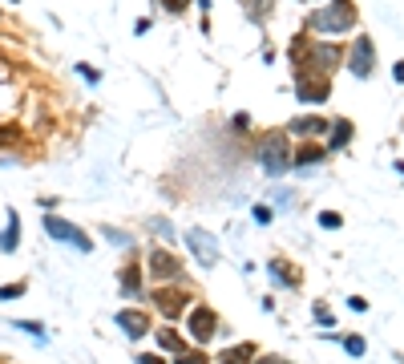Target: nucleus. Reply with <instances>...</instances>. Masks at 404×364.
<instances>
[{"mask_svg":"<svg viewBox=\"0 0 404 364\" xmlns=\"http://www.w3.org/2000/svg\"><path fill=\"white\" fill-rule=\"evenodd\" d=\"M308 24L315 28V33H348V28L356 24V12H352V4H348V0H335L332 8L311 12Z\"/></svg>","mask_w":404,"mask_h":364,"instance_id":"f257e3e1","label":"nucleus"},{"mask_svg":"<svg viewBox=\"0 0 404 364\" xmlns=\"http://www.w3.org/2000/svg\"><path fill=\"white\" fill-rule=\"evenodd\" d=\"M259 158H263V166H267V174H287V166H291V154H287V142L279 138V134L263 138V146H259Z\"/></svg>","mask_w":404,"mask_h":364,"instance_id":"f03ea898","label":"nucleus"},{"mask_svg":"<svg viewBox=\"0 0 404 364\" xmlns=\"http://www.w3.org/2000/svg\"><path fill=\"white\" fill-rule=\"evenodd\" d=\"M45 231L53 235V239L61 243H73V247H81V251H89V239H85V231L81 227H73V223H65V218L57 215H45Z\"/></svg>","mask_w":404,"mask_h":364,"instance_id":"7ed1b4c3","label":"nucleus"},{"mask_svg":"<svg viewBox=\"0 0 404 364\" xmlns=\"http://www.w3.org/2000/svg\"><path fill=\"white\" fill-rule=\"evenodd\" d=\"M372 65H376V49H372V41H368V37H360L356 45H352L348 69L356 73V77H368V73H372Z\"/></svg>","mask_w":404,"mask_h":364,"instance_id":"20e7f679","label":"nucleus"},{"mask_svg":"<svg viewBox=\"0 0 404 364\" xmlns=\"http://www.w3.org/2000/svg\"><path fill=\"white\" fill-rule=\"evenodd\" d=\"M150 271H154L158 279H174V275H182V259L170 255V251H162V247H154V251H150Z\"/></svg>","mask_w":404,"mask_h":364,"instance_id":"39448f33","label":"nucleus"},{"mask_svg":"<svg viewBox=\"0 0 404 364\" xmlns=\"http://www.w3.org/2000/svg\"><path fill=\"white\" fill-rule=\"evenodd\" d=\"M186 243H191V251L198 255V263H202V267H214V263H218V243H214L207 231H191V235H186Z\"/></svg>","mask_w":404,"mask_h":364,"instance_id":"423d86ee","label":"nucleus"},{"mask_svg":"<svg viewBox=\"0 0 404 364\" xmlns=\"http://www.w3.org/2000/svg\"><path fill=\"white\" fill-rule=\"evenodd\" d=\"M295 94H299V101H324V97L332 94V85H328L319 73H311V77L304 73V77H299V85H295Z\"/></svg>","mask_w":404,"mask_h":364,"instance_id":"0eeeda50","label":"nucleus"},{"mask_svg":"<svg viewBox=\"0 0 404 364\" xmlns=\"http://www.w3.org/2000/svg\"><path fill=\"white\" fill-rule=\"evenodd\" d=\"M214 328H218V320H214L211 308H194L191 312V336L198 340V344H207V340L214 336Z\"/></svg>","mask_w":404,"mask_h":364,"instance_id":"6e6552de","label":"nucleus"},{"mask_svg":"<svg viewBox=\"0 0 404 364\" xmlns=\"http://www.w3.org/2000/svg\"><path fill=\"white\" fill-rule=\"evenodd\" d=\"M114 320H118V328H125L134 340L150 332V315H146V312H118Z\"/></svg>","mask_w":404,"mask_h":364,"instance_id":"1a4fd4ad","label":"nucleus"},{"mask_svg":"<svg viewBox=\"0 0 404 364\" xmlns=\"http://www.w3.org/2000/svg\"><path fill=\"white\" fill-rule=\"evenodd\" d=\"M154 304H158L166 315H178L182 308H186V295H182V291H174V288H162V291H154Z\"/></svg>","mask_w":404,"mask_h":364,"instance_id":"9d476101","label":"nucleus"},{"mask_svg":"<svg viewBox=\"0 0 404 364\" xmlns=\"http://www.w3.org/2000/svg\"><path fill=\"white\" fill-rule=\"evenodd\" d=\"M308 65H324V69L340 65V45H311L308 49Z\"/></svg>","mask_w":404,"mask_h":364,"instance_id":"9b49d317","label":"nucleus"},{"mask_svg":"<svg viewBox=\"0 0 404 364\" xmlns=\"http://www.w3.org/2000/svg\"><path fill=\"white\" fill-rule=\"evenodd\" d=\"M251 361H255V348L251 344H235V348H227L218 356V364H251Z\"/></svg>","mask_w":404,"mask_h":364,"instance_id":"f8f14e48","label":"nucleus"},{"mask_svg":"<svg viewBox=\"0 0 404 364\" xmlns=\"http://www.w3.org/2000/svg\"><path fill=\"white\" fill-rule=\"evenodd\" d=\"M295 130H299V134H324V130H328V121H319V118H295Z\"/></svg>","mask_w":404,"mask_h":364,"instance_id":"ddd939ff","label":"nucleus"},{"mask_svg":"<svg viewBox=\"0 0 404 364\" xmlns=\"http://www.w3.org/2000/svg\"><path fill=\"white\" fill-rule=\"evenodd\" d=\"M158 344H162V348H166V352H186V344H182V340H178V332H158Z\"/></svg>","mask_w":404,"mask_h":364,"instance_id":"4468645a","label":"nucleus"},{"mask_svg":"<svg viewBox=\"0 0 404 364\" xmlns=\"http://www.w3.org/2000/svg\"><path fill=\"white\" fill-rule=\"evenodd\" d=\"M17 243H21V223H17V218H12V227H8V231H4V235H0V251H12V247H17Z\"/></svg>","mask_w":404,"mask_h":364,"instance_id":"2eb2a0df","label":"nucleus"},{"mask_svg":"<svg viewBox=\"0 0 404 364\" xmlns=\"http://www.w3.org/2000/svg\"><path fill=\"white\" fill-rule=\"evenodd\" d=\"M121 288L130 291V295L142 288V275H138V267H125V275H121Z\"/></svg>","mask_w":404,"mask_h":364,"instance_id":"dca6fc26","label":"nucleus"},{"mask_svg":"<svg viewBox=\"0 0 404 364\" xmlns=\"http://www.w3.org/2000/svg\"><path fill=\"white\" fill-rule=\"evenodd\" d=\"M319 158H324V150H319V146H304V150L295 154V162H299V166H308V162H319Z\"/></svg>","mask_w":404,"mask_h":364,"instance_id":"f3484780","label":"nucleus"},{"mask_svg":"<svg viewBox=\"0 0 404 364\" xmlns=\"http://www.w3.org/2000/svg\"><path fill=\"white\" fill-rule=\"evenodd\" d=\"M348 138H352V121H335V142L332 146H348Z\"/></svg>","mask_w":404,"mask_h":364,"instance_id":"a211bd4d","label":"nucleus"},{"mask_svg":"<svg viewBox=\"0 0 404 364\" xmlns=\"http://www.w3.org/2000/svg\"><path fill=\"white\" fill-rule=\"evenodd\" d=\"M271 271H279V279H283V284H299L295 267H287V263H271Z\"/></svg>","mask_w":404,"mask_h":364,"instance_id":"6ab92c4d","label":"nucleus"},{"mask_svg":"<svg viewBox=\"0 0 404 364\" xmlns=\"http://www.w3.org/2000/svg\"><path fill=\"white\" fill-rule=\"evenodd\" d=\"M319 227L335 231V227H340V215H335V211H324V215H319Z\"/></svg>","mask_w":404,"mask_h":364,"instance_id":"aec40b11","label":"nucleus"},{"mask_svg":"<svg viewBox=\"0 0 404 364\" xmlns=\"http://www.w3.org/2000/svg\"><path fill=\"white\" fill-rule=\"evenodd\" d=\"M24 291V284H8V288H0V300H17Z\"/></svg>","mask_w":404,"mask_h":364,"instance_id":"412c9836","label":"nucleus"},{"mask_svg":"<svg viewBox=\"0 0 404 364\" xmlns=\"http://www.w3.org/2000/svg\"><path fill=\"white\" fill-rule=\"evenodd\" d=\"M344 348H348L352 356H360V352H364V340H360V336H348V340H344Z\"/></svg>","mask_w":404,"mask_h":364,"instance_id":"4be33fe9","label":"nucleus"},{"mask_svg":"<svg viewBox=\"0 0 404 364\" xmlns=\"http://www.w3.org/2000/svg\"><path fill=\"white\" fill-rule=\"evenodd\" d=\"M77 73H81V77H85L89 85H97V81H101V77H97V69H94V65H81V69H77Z\"/></svg>","mask_w":404,"mask_h":364,"instance_id":"5701e85b","label":"nucleus"},{"mask_svg":"<svg viewBox=\"0 0 404 364\" xmlns=\"http://www.w3.org/2000/svg\"><path fill=\"white\" fill-rule=\"evenodd\" d=\"M17 328H21V332H33V336H41V332H45V328H41V324H33V320H21Z\"/></svg>","mask_w":404,"mask_h":364,"instance_id":"b1692460","label":"nucleus"},{"mask_svg":"<svg viewBox=\"0 0 404 364\" xmlns=\"http://www.w3.org/2000/svg\"><path fill=\"white\" fill-rule=\"evenodd\" d=\"M158 4H162L166 12H182V8H186V0H158Z\"/></svg>","mask_w":404,"mask_h":364,"instance_id":"393cba45","label":"nucleus"},{"mask_svg":"<svg viewBox=\"0 0 404 364\" xmlns=\"http://www.w3.org/2000/svg\"><path fill=\"white\" fill-rule=\"evenodd\" d=\"M150 231H158V235H170V227H166V218H154V223H150Z\"/></svg>","mask_w":404,"mask_h":364,"instance_id":"a878e982","label":"nucleus"},{"mask_svg":"<svg viewBox=\"0 0 404 364\" xmlns=\"http://www.w3.org/2000/svg\"><path fill=\"white\" fill-rule=\"evenodd\" d=\"M178 356H182V364H207L198 352H178Z\"/></svg>","mask_w":404,"mask_h":364,"instance_id":"bb28decb","label":"nucleus"},{"mask_svg":"<svg viewBox=\"0 0 404 364\" xmlns=\"http://www.w3.org/2000/svg\"><path fill=\"white\" fill-rule=\"evenodd\" d=\"M255 223H271V211L267 207H255Z\"/></svg>","mask_w":404,"mask_h":364,"instance_id":"cd10ccee","label":"nucleus"},{"mask_svg":"<svg viewBox=\"0 0 404 364\" xmlns=\"http://www.w3.org/2000/svg\"><path fill=\"white\" fill-rule=\"evenodd\" d=\"M392 73H396V81H404V61H396V69Z\"/></svg>","mask_w":404,"mask_h":364,"instance_id":"c85d7f7f","label":"nucleus"},{"mask_svg":"<svg viewBox=\"0 0 404 364\" xmlns=\"http://www.w3.org/2000/svg\"><path fill=\"white\" fill-rule=\"evenodd\" d=\"M138 364H162V361H158V356H142Z\"/></svg>","mask_w":404,"mask_h":364,"instance_id":"c756f323","label":"nucleus"},{"mask_svg":"<svg viewBox=\"0 0 404 364\" xmlns=\"http://www.w3.org/2000/svg\"><path fill=\"white\" fill-rule=\"evenodd\" d=\"M263 364H283V361H263Z\"/></svg>","mask_w":404,"mask_h":364,"instance_id":"7c9ffc66","label":"nucleus"}]
</instances>
